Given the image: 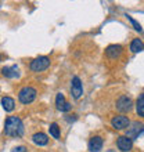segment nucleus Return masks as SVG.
Returning <instances> with one entry per match:
<instances>
[{
  "label": "nucleus",
  "mask_w": 144,
  "mask_h": 152,
  "mask_svg": "<svg viewBox=\"0 0 144 152\" xmlns=\"http://www.w3.org/2000/svg\"><path fill=\"white\" fill-rule=\"evenodd\" d=\"M4 133L8 137H22L24 134V123L18 116H8L4 122Z\"/></svg>",
  "instance_id": "1"
},
{
  "label": "nucleus",
  "mask_w": 144,
  "mask_h": 152,
  "mask_svg": "<svg viewBox=\"0 0 144 152\" xmlns=\"http://www.w3.org/2000/svg\"><path fill=\"white\" fill-rule=\"evenodd\" d=\"M36 94H37V91H36L35 87H32V86H25V87H22L20 91H18V100H20L21 104L28 105L35 101Z\"/></svg>",
  "instance_id": "2"
},
{
  "label": "nucleus",
  "mask_w": 144,
  "mask_h": 152,
  "mask_svg": "<svg viewBox=\"0 0 144 152\" xmlns=\"http://www.w3.org/2000/svg\"><path fill=\"white\" fill-rule=\"evenodd\" d=\"M50 66V58L46 56H40L36 57L33 61H31L29 64V68L32 72H43Z\"/></svg>",
  "instance_id": "3"
},
{
  "label": "nucleus",
  "mask_w": 144,
  "mask_h": 152,
  "mask_svg": "<svg viewBox=\"0 0 144 152\" xmlns=\"http://www.w3.org/2000/svg\"><path fill=\"white\" fill-rule=\"evenodd\" d=\"M143 133H144V123L143 122H133V123H130L129 127L126 129L125 136L129 137L130 140H137Z\"/></svg>",
  "instance_id": "4"
},
{
  "label": "nucleus",
  "mask_w": 144,
  "mask_h": 152,
  "mask_svg": "<svg viewBox=\"0 0 144 152\" xmlns=\"http://www.w3.org/2000/svg\"><path fill=\"white\" fill-rule=\"evenodd\" d=\"M133 107V101L132 98L129 96H120L118 100H116V104H115V108L116 111H119L120 113H126L129 112Z\"/></svg>",
  "instance_id": "5"
},
{
  "label": "nucleus",
  "mask_w": 144,
  "mask_h": 152,
  "mask_svg": "<svg viewBox=\"0 0 144 152\" xmlns=\"http://www.w3.org/2000/svg\"><path fill=\"white\" fill-rule=\"evenodd\" d=\"M83 94V86H82V80L79 76H73L71 82V96L75 100H79Z\"/></svg>",
  "instance_id": "6"
},
{
  "label": "nucleus",
  "mask_w": 144,
  "mask_h": 152,
  "mask_svg": "<svg viewBox=\"0 0 144 152\" xmlns=\"http://www.w3.org/2000/svg\"><path fill=\"white\" fill-rule=\"evenodd\" d=\"M129 124H130V120H129L128 116H125V115L114 116L111 119V126L115 130H125V129L129 127Z\"/></svg>",
  "instance_id": "7"
},
{
  "label": "nucleus",
  "mask_w": 144,
  "mask_h": 152,
  "mask_svg": "<svg viewBox=\"0 0 144 152\" xmlns=\"http://www.w3.org/2000/svg\"><path fill=\"white\" fill-rule=\"evenodd\" d=\"M123 53V47L120 44H109L107 48H105V56L109 58V60H118Z\"/></svg>",
  "instance_id": "8"
},
{
  "label": "nucleus",
  "mask_w": 144,
  "mask_h": 152,
  "mask_svg": "<svg viewBox=\"0 0 144 152\" xmlns=\"http://www.w3.org/2000/svg\"><path fill=\"white\" fill-rule=\"evenodd\" d=\"M116 147L122 152H129L133 148V140H130L126 136H119L116 138Z\"/></svg>",
  "instance_id": "9"
},
{
  "label": "nucleus",
  "mask_w": 144,
  "mask_h": 152,
  "mask_svg": "<svg viewBox=\"0 0 144 152\" xmlns=\"http://www.w3.org/2000/svg\"><path fill=\"white\" fill-rule=\"evenodd\" d=\"M103 145H104V141L100 136H93L90 140H89L87 148L90 152H100L103 149Z\"/></svg>",
  "instance_id": "10"
},
{
  "label": "nucleus",
  "mask_w": 144,
  "mask_h": 152,
  "mask_svg": "<svg viewBox=\"0 0 144 152\" xmlns=\"http://www.w3.org/2000/svg\"><path fill=\"white\" fill-rule=\"evenodd\" d=\"M56 108L58 111H61V112H68V111L72 109V105L65 101V97L62 93H58L56 97Z\"/></svg>",
  "instance_id": "11"
},
{
  "label": "nucleus",
  "mask_w": 144,
  "mask_h": 152,
  "mask_svg": "<svg viewBox=\"0 0 144 152\" xmlns=\"http://www.w3.org/2000/svg\"><path fill=\"white\" fill-rule=\"evenodd\" d=\"M32 141L36 145H39V147H44V145H47V142H48V137H47V134H44V133H35L32 136Z\"/></svg>",
  "instance_id": "12"
},
{
  "label": "nucleus",
  "mask_w": 144,
  "mask_h": 152,
  "mask_svg": "<svg viewBox=\"0 0 144 152\" xmlns=\"http://www.w3.org/2000/svg\"><path fill=\"white\" fill-rule=\"evenodd\" d=\"M1 107L6 112H11L15 108V101L12 100L11 97H3L1 98Z\"/></svg>",
  "instance_id": "13"
},
{
  "label": "nucleus",
  "mask_w": 144,
  "mask_h": 152,
  "mask_svg": "<svg viewBox=\"0 0 144 152\" xmlns=\"http://www.w3.org/2000/svg\"><path fill=\"white\" fill-rule=\"evenodd\" d=\"M1 73H3L6 77H10V79L17 77V76L20 75V73H18V68H17V65H12V66H4V68L1 69Z\"/></svg>",
  "instance_id": "14"
},
{
  "label": "nucleus",
  "mask_w": 144,
  "mask_h": 152,
  "mask_svg": "<svg viewBox=\"0 0 144 152\" xmlns=\"http://www.w3.org/2000/svg\"><path fill=\"white\" fill-rule=\"evenodd\" d=\"M136 112L140 118L144 119V93H141L136 101Z\"/></svg>",
  "instance_id": "15"
},
{
  "label": "nucleus",
  "mask_w": 144,
  "mask_h": 152,
  "mask_svg": "<svg viewBox=\"0 0 144 152\" xmlns=\"http://www.w3.org/2000/svg\"><path fill=\"white\" fill-rule=\"evenodd\" d=\"M144 50V43L141 42V39H133L130 43V51L132 53H140Z\"/></svg>",
  "instance_id": "16"
},
{
  "label": "nucleus",
  "mask_w": 144,
  "mask_h": 152,
  "mask_svg": "<svg viewBox=\"0 0 144 152\" xmlns=\"http://www.w3.org/2000/svg\"><path fill=\"white\" fill-rule=\"evenodd\" d=\"M48 133H50V136H51L53 138L60 140V127H58V124L57 123L50 124V127H48Z\"/></svg>",
  "instance_id": "17"
},
{
  "label": "nucleus",
  "mask_w": 144,
  "mask_h": 152,
  "mask_svg": "<svg viewBox=\"0 0 144 152\" xmlns=\"http://www.w3.org/2000/svg\"><path fill=\"white\" fill-rule=\"evenodd\" d=\"M126 18H128L129 21H130V22H132V25L133 26H134V29H136V31H139V32H141V26H140V24H139V22H137L136 20H133L132 17L130 15H126Z\"/></svg>",
  "instance_id": "18"
},
{
  "label": "nucleus",
  "mask_w": 144,
  "mask_h": 152,
  "mask_svg": "<svg viewBox=\"0 0 144 152\" xmlns=\"http://www.w3.org/2000/svg\"><path fill=\"white\" fill-rule=\"evenodd\" d=\"M11 152H26V148H25L24 145H18V147H14L11 149Z\"/></svg>",
  "instance_id": "19"
},
{
  "label": "nucleus",
  "mask_w": 144,
  "mask_h": 152,
  "mask_svg": "<svg viewBox=\"0 0 144 152\" xmlns=\"http://www.w3.org/2000/svg\"><path fill=\"white\" fill-rule=\"evenodd\" d=\"M107 152H115V151H114V149H108Z\"/></svg>",
  "instance_id": "20"
},
{
  "label": "nucleus",
  "mask_w": 144,
  "mask_h": 152,
  "mask_svg": "<svg viewBox=\"0 0 144 152\" xmlns=\"http://www.w3.org/2000/svg\"><path fill=\"white\" fill-rule=\"evenodd\" d=\"M0 61H1V54H0Z\"/></svg>",
  "instance_id": "21"
}]
</instances>
